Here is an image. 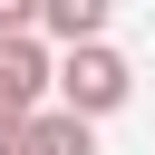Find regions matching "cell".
<instances>
[{"mask_svg": "<svg viewBox=\"0 0 155 155\" xmlns=\"http://www.w3.org/2000/svg\"><path fill=\"white\" fill-rule=\"evenodd\" d=\"M126 97H136L126 48H107V39H87V48H48V107H68L78 126H107Z\"/></svg>", "mask_w": 155, "mask_h": 155, "instance_id": "cell-1", "label": "cell"}, {"mask_svg": "<svg viewBox=\"0 0 155 155\" xmlns=\"http://www.w3.org/2000/svg\"><path fill=\"white\" fill-rule=\"evenodd\" d=\"M39 107H48V39L29 29V39H0V136L29 126Z\"/></svg>", "mask_w": 155, "mask_h": 155, "instance_id": "cell-2", "label": "cell"}, {"mask_svg": "<svg viewBox=\"0 0 155 155\" xmlns=\"http://www.w3.org/2000/svg\"><path fill=\"white\" fill-rule=\"evenodd\" d=\"M39 29V0H0V39H29Z\"/></svg>", "mask_w": 155, "mask_h": 155, "instance_id": "cell-5", "label": "cell"}, {"mask_svg": "<svg viewBox=\"0 0 155 155\" xmlns=\"http://www.w3.org/2000/svg\"><path fill=\"white\" fill-rule=\"evenodd\" d=\"M107 19H116V0H39L48 48H87V39H107Z\"/></svg>", "mask_w": 155, "mask_h": 155, "instance_id": "cell-4", "label": "cell"}, {"mask_svg": "<svg viewBox=\"0 0 155 155\" xmlns=\"http://www.w3.org/2000/svg\"><path fill=\"white\" fill-rule=\"evenodd\" d=\"M0 155H97V126H78L68 107H39L29 126L0 136Z\"/></svg>", "mask_w": 155, "mask_h": 155, "instance_id": "cell-3", "label": "cell"}]
</instances>
